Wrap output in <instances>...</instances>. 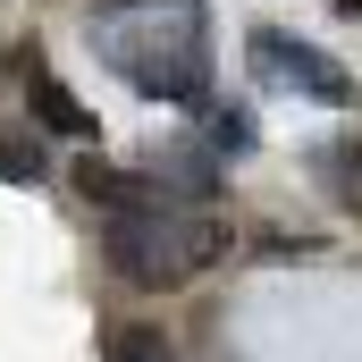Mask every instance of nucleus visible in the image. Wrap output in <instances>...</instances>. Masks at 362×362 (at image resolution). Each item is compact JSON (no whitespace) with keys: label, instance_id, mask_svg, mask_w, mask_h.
<instances>
[{"label":"nucleus","instance_id":"6","mask_svg":"<svg viewBox=\"0 0 362 362\" xmlns=\"http://www.w3.org/2000/svg\"><path fill=\"white\" fill-rule=\"evenodd\" d=\"M320 160H329V185H337V202H354V211H362V144H329Z\"/></svg>","mask_w":362,"mask_h":362},{"label":"nucleus","instance_id":"8","mask_svg":"<svg viewBox=\"0 0 362 362\" xmlns=\"http://www.w3.org/2000/svg\"><path fill=\"white\" fill-rule=\"evenodd\" d=\"M0 177L34 185V177H42V152H34V144H0Z\"/></svg>","mask_w":362,"mask_h":362},{"label":"nucleus","instance_id":"2","mask_svg":"<svg viewBox=\"0 0 362 362\" xmlns=\"http://www.w3.org/2000/svg\"><path fill=\"white\" fill-rule=\"evenodd\" d=\"M219 228L202 219V211H185V202H144V211H110V236H101V253H110V270L127 278V286H144V295H169L185 278H202L219 262Z\"/></svg>","mask_w":362,"mask_h":362},{"label":"nucleus","instance_id":"1","mask_svg":"<svg viewBox=\"0 0 362 362\" xmlns=\"http://www.w3.org/2000/svg\"><path fill=\"white\" fill-rule=\"evenodd\" d=\"M85 42L144 101H169V110L211 101V17H202V0H101Z\"/></svg>","mask_w":362,"mask_h":362},{"label":"nucleus","instance_id":"3","mask_svg":"<svg viewBox=\"0 0 362 362\" xmlns=\"http://www.w3.org/2000/svg\"><path fill=\"white\" fill-rule=\"evenodd\" d=\"M245 59H253L262 85L303 93V101H346V93H354V76H346L329 51H312V42H295V34H278V25H262V34L245 42Z\"/></svg>","mask_w":362,"mask_h":362},{"label":"nucleus","instance_id":"4","mask_svg":"<svg viewBox=\"0 0 362 362\" xmlns=\"http://www.w3.org/2000/svg\"><path fill=\"white\" fill-rule=\"evenodd\" d=\"M25 93H34V118H42L51 135H93V110H85L68 85H59L42 59H25Z\"/></svg>","mask_w":362,"mask_h":362},{"label":"nucleus","instance_id":"5","mask_svg":"<svg viewBox=\"0 0 362 362\" xmlns=\"http://www.w3.org/2000/svg\"><path fill=\"white\" fill-rule=\"evenodd\" d=\"M110 362H177V354H169V337H160V329L127 320V329H110Z\"/></svg>","mask_w":362,"mask_h":362},{"label":"nucleus","instance_id":"7","mask_svg":"<svg viewBox=\"0 0 362 362\" xmlns=\"http://www.w3.org/2000/svg\"><path fill=\"white\" fill-rule=\"evenodd\" d=\"M202 144H211V152H245V144H253V118H245V110H202Z\"/></svg>","mask_w":362,"mask_h":362}]
</instances>
